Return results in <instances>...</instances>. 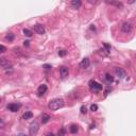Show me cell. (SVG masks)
Returning <instances> with one entry per match:
<instances>
[{
  "label": "cell",
  "mask_w": 136,
  "mask_h": 136,
  "mask_svg": "<svg viewBox=\"0 0 136 136\" xmlns=\"http://www.w3.org/2000/svg\"><path fill=\"white\" fill-rule=\"evenodd\" d=\"M64 106V100L61 99V98H55V99H52L48 104V107L51 111H57L60 110L61 107Z\"/></svg>",
  "instance_id": "obj_1"
},
{
  "label": "cell",
  "mask_w": 136,
  "mask_h": 136,
  "mask_svg": "<svg viewBox=\"0 0 136 136\" xmlns=\"http://www.w3.org/2000/svg\"><path fill=\"white\" fill-rule=\"evenodd\" d=\"M38 123L37 122H32L30 124V128H29V133H30V136H35L37 134V132H38Z\"/></svg>",
  "instance_id": "obj_2"
},
{
  "label": "cell",
  "mask_w": 136,
  "mask_h": 136,
  "mask_svg": "<svg viewBox=\"0 0 136 136\" xmlns=\"http://www.w3.org/2000/svg\"><path fill=\"white\" fill-rule=\"evenodd\" d=\"M89 87L93 92H99V90L102 89V85L97 83V82L94 81V80H92V81L89 82Z\"/></svg>",
  "instance_id": "obj_3"
},
{
  "label": "cell",
  "mask_w": 136,
  "mask_h": 136,
  "mask_svg": "<svg viewBox=\"0 0 136 136\" xmlns=\"http://www.w3.org/2000/svg\"><path fill=\"white\" fill-rule=\"evenodd\" d=\"M132 23L130 22V21H126V22L122 23L121 26V30L124 32V33H130V32L132 31Z\"/></svg>",
  "instance_id": "obj_4"
},
{
  "label": "cell",
  "mask_w": 136,
  "mask_h": 136,
  "mask_svg": "<svg viewBox=\"0 0 136 136\" xmlns=\"http://www.w3.org/2000/svg\"><path fill=\"white\" fill-rule=\"evenodd\" d=\"M33 28H34V31H35L37 34H45V32H46L44 26L41 25V23H36V25H34Z\"/></svg>",
  "instance_id": "obj_5"
},
{
  "label": "cell",
  "mask_w": 136,
  "mask_h": 136,
  "mask_svg": "<svg viewBox=\"0 0 136 136\" xmlns=\"http://www.w3.org/2000/svg\"><path fill=\"white\" fill-rule=\"evenodd\" d=\"M89 65H90V62H89V58H87V57H85L83 58V60L81 61V63L79 64V66H80V68H82V69H86V68H88L89 67Z\"/></svg>",
  "instance_id": "obj_6"
},
{
  "label": "cell",
  "mask_w": 136,
  "mask_h": 136,
  "mask_svg": "<svg viewBox=\"0 0 136 136\" xmlns=\"http://www.w3.org/2000/svg\"><path fill=\"white\" fill-rule=\"evenodd\" d=\"M115 72H116V74L119 77V78H124V77H127V71L124 70V69H122V68L116 67L115 68Z\"/></svg>",
  "instance_id": "obj_7"
},
{
  "label": "cell",
  "mask_w": 136,
  "mask_h": 136,
  "mask_svg": "<svg viewBox=\"0 0 136 136\" xmlns=\"http://www.w3.org/2000/svg\"><path fill=\"white\" fill-rule=\"evenodd\" d=\"M60 73H61V78H66V77L68 76L69 73V70H68V67H66V66H62V67L60 68Z\"/></svg>",
  "instance_id": "obj_8"
},
{
  "label": "cell",
  "mask_w": 136,
  "mask_h": 136,
  "mask_svg": "<svg viewBox=\"0 0 136 136\" xmlns=\"http://www.w3.org/2000/svg\"><path fill=\"white\" fill-rule=\"evenodd\" d=\"M20 105L19 104H15V103H11V104L7 105V110L11 111V112H17L19 110Z\"/></svg>",
  "instance_id": "obj_9"
},
{
  "label": "cell",
  "mask_w": 136,
  "mask_h": 136,
  "mask_svg": "<svg viewBox=\"0 0 136 136\" xmlns=\"http://www.w3.org/2000/svg\"><path fill=\"white\" fill-rule=\"evenodd\" d=\"M46 92H47V85H45V84L41 85V86L38 87V89H37V93H38L39 96H43Z\"/></svg>",
  "instance_id": "obj_10"
},
{
  "label": "cell",
  "mask_w": 136,
  "mask_h": 136,
  "mask_svg": "<svg viewBox=\"0 0 136 136\" xmlns=\"http://www.w3.org/2000/svg\"><path fill=\"white\" fill-rule=\"evenodd\" d=\"M9 60H7L5 57H0V66H2V67H7L9 66Z\"/></svg>",
  "instance_id": "obj_11"
},
{
  "label": "cell",
  "mask_w": 136,
  "mask_h": 136,
  "mask_svg": "<svg viewBox=\"0 0 136 136\" xmlns=\"http://www.w3.org/2000/svg\"><path fill=\"white\" fill-rule=\"evenodd\" d=\"M81 4H82V2L80 1V0H72V1H71V5H72L74 9H79V7H81Z\"/></svg>",
  "instance_id": "obj_12"
},
{
  "label": "cell",
  "mask_w": 136,
  "mask_h": 136,
  "mask_svg": "<svg viewBox=\"0 0 136 136\" xmlns=\"http://www.w3.org/2000/svg\"><path fill=\"white\" fill-rule=\"evenodd\" d=\"M69 131H70V133H72V134H76L79 131V128L77 124H71L70 128H69Z\"/></svg>",
  "instance_id": "obj_13"
},
{
  "label": "cell",
  "mask_w": 136,
  "mask_h": 136,
  "mask_svg": "<svg viewBox=\"0 0 136 136\" xmlns=\"http://www.w3.org/2000/svg\"><path fill=\"white\" fill-rule=\"evenodd\" d=\"M50 119H51V118H50V116L48 115V114H43V115H42V122H43V123H47Z\"/></svg>",
  "instance_id": "obj_14"
},
{
  "label": "cell",
  "mask_w": 136,
  "mask_h": 136,
  "mask_svg": "<svg viewBox=\"0 0 136 136\" xmlns=\"http://www.w3.org/2000/svg\"><path fill=\"white\" fill-rule=\"evenodd\" d=\"M32 117H33V114H32V112H26L25 114H23V119H31Z\"/></svg>",
  "instance_id": "obj_15"
},
{
  "label": "cell",
  "mask_w": 136,
  "mask_h": 136,
  "mask_svg": "<svg viewBox=\"0 0 136 136\" xmlns=\"http://www.w3.org/2000/svg\"><path fill=\"white\" fill-rule=\"evenodd\" d=\"M5 38H7V41H9V42H13L14 41V38H15V36H14V34L13 33H9L7 36H5Z\"/></svg>",
  "instance_id": "obj_16"
},
{
  "label": "cell",
  "mask_w": 136,
  "mask_h": 136,
  "mask_svg": "<svg viewBox=\"0 0 136 136\" xmlns=\"http://www.w3.org/2000/svg\"><path fill=\"white\" fill-rule=\"evenodd\" d=\"M105 80L108 82V83H112V82L114 81V78L111 76L110 73H106V74H105Z\"/></svg>",
  "instance_id": "obj_17"
},
{
  "label": "cell",
  "mask_w": 136,
  "mask_h": 136,
  "mask_svg": "<svg viewBox=\"0 0 136 136\" xmlns=\"http://www.w3.org/2000/svg\"><path fill=\"white\" fill-rule=\"evenodd\" d=\"M23 34L28 37H31L32 36V32L29 30V29H23Z\"/></svg>",
  "instance_id": "obj_18"
},
{
  "label": "cell",
  "mask_w": 136,
  "mask_h": 136,
  "mask_svg": "<svg viewBox=\"0 0 136 136\" xmlns=\"http://www.w3.org/2000/svg\"><path fill=\"white\" fill-rule=\"evenodd\" d=\"M66 54H67V51H66V50H64V49L58 50V55H60V57H65Z\"/></svg>",
  "instance_id": "obj_19"
},
{
  "label": "cell",
  "mask_w": 136,
  "mask_h": 136,
  "mask_svg": "<svg viewBox=\"0 0 136 136\" xmlns=\"http://www.w3.org/2000/svg\"><path fill=\"white\" fill-rule=\"evenodd\" d=\"M66 134V129L65 128H62V129L58 131V136H65Z\"/></svg>",
  "instance_id": "obj_20"
},
{
  "label": "cell",
  "mask_w": 136,
  "mask_h": 136,
  "mask_svg": "<svg viewBox=\"0 0 136 136\" xmlns=\"http://www.w3.org/2000/svg\"><path fill=\"white\" fill-rule=\"evenodd\" d=\"M97 110H98V105L97 104H92V105H90V111L96 112Z\"/></svg>",
  "instance_id": "obj_21"
},
{
  "label": "cell",
  "mask_w": 136,
  "mask_h": 136,
  "mask_svg": "<svg viewBox=\"0 0 136 136\" xmlns=\"http://www.w3.org/2000/svg\"><path fill=\"white\" fill-rule=\"evenodd\" d=\"M7 51V48H5L3 45H0V53H3Z\"/></svg>",
  "instance_id": "obj_22"
},
{
  "label": "cell",
  "mask_w": 136,
  "mask_h": 136,
  "mask_svg": "<svg viewBox=\"0 0 136 136\" xmlns=\"http://www.w3.org/2000/svg\"><path fill=\"white\" fill-rule=\"evenodd\" d=\"M81 113L82 114H86L87 113V110H86V107H85V106H81Z\"/></svg>",
  "instance_id": "obj_23"
},
{
  "label": "cell",
  "mask_w": 136,
  "mask_h": 136,
  "mask_svg": "<svg viewBox=\"0 0 136 136\" xmlns=\"http://www.w3.org/2000/svg\"><path fill=\"white\" fill-rule=\"evenodd\" d=\"M43 68H45L46 70H49V69L51 68V65H49V64H45V65L43 66Z\"/></svg>",
  "instance_id": "obj_24"
},
{
  "label": "cell",
  "mask_w": 136,
  "mask_h": 136,
  "mask_svg": "<svg viewBox=\"0 0 136 136\" xmlns=\"http://www.w3.org/2000/svg\"><path fill=\"white\" fill-rule=\"evenodd\" d=\"M104 47H105V49H106V52H110L111 51V46H110V45L104 44Z\"/></svg>",
  "instance_id": "obj_25"
},
{
  "label": "cell",
  "mask_w": 136,
  "mask_h": 136,
  "mask_svg": "<svg viewBox=\"0 0 136 136\" xmlns=\"http://www.w3.org/2000/svg\"><path fill=\"white\" fill-rule=\"evenodd\" d=\"M3 127H4V121L0 118V128H3Z\"/></svg>",
  "instance_id": "obj_26"
},
{
  "label": "cell",
  "mask_w": 136,
  "mask_h": 136,
  "mask_svg": "<svg viewBox=\"0 0 136 136\" xmlns=\"http://www.w3.org/2000/svg\"><path fill=\"white\" fill-rule=\"evenodd\" d=\"M29 43H30L29 41H25V42H23V45H25L26 47H29V45H30V44H29Z\"/></svg>",
  "instance_id": "obj_27"
},
{
  "label": "cell",
  "mask_w": 136,
  "mask_h": 136,
  "mask_svg": "<svg viewBox=\"0 0 136 136\" xmlns=\"http://www.w3.org/2000/svg\"><path fill=\"white\" fill-rule=\"evenodd\" d=\"M47 136H54V135H53V134H52V133H49V134H48Z\"/></svg>",
  "instance_id": "obj_28"
},
{
  "label": "cell",
  "mask_w": 136,
  "mask_h": 136,
  "mask_svg": "<svg viewBox=\"0 0 136 136\" xmlns=\"http://www.w3.org/2000/svg\"><path fill=\"white\" fill-rule=\"evenodd\" d=\"M19 136H27V135H25V134H19Z\"/></svg>",
  "instance_id": "obj_29"
}]
</instances>
